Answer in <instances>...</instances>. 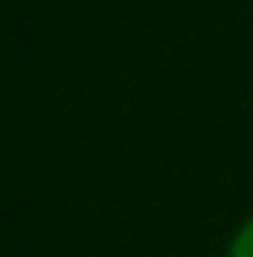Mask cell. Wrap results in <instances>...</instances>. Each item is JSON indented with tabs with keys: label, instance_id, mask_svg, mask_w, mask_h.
<instances>
[{
	"label": "cell",
	"instance_id": "cell-1",
	"mask_svg": "<svg viewBox=\"0 0 253 257\" xmlns=\"http://www.w3.org/2000/svg\"><path fill=\"white\" fill-rule=\"evenodd\" d=\"M228 257H253V219L236 232V240H232V253H228Z\"/></svg>",
	"mask_w": 253,
	"mask_h": 257
}]
</instances>
